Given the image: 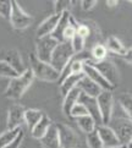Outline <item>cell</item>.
Returning a JSON list of instances; mask_svg holds the SVG:
<instances>
[{
	"mask_svg": "<svg viewBox=\"0 0 132 148\" xmlns=\"http://www.w3.org/2000/svg\"><path fill=\"white\" fill-rule=\"evenodd\" d=\"M60 16L61 15H56V14H53L51 16H49L48 18H45L43 22H40L38 28L36 31V36L37 38H43V37H47V36H50L54 29L56 27L57 22L60 20Z\"/></svg>",
	"mask_w": 132,
	"mask_h": 148,
	"instance_id": "cell-15",
	"label": "cell"
},
{
	"mask_svg": "<svg viewBox=\"0 0 132 148\" xmlns=\"http://www.w3.org/2000/svg\"><path fill=\"white\" fill-rule=\"evenodd\" d=\"M126 147H127V148H132V138L130 140V142L127 143V146H126Z\"/></svg>",
	"mask_w": 132,
	"mask_h": 148,
	"instance_id": "cell-39",
	"label": "cell"
},
{
	"mask_svg": "<svg viewBox=\"0 0 132 148\" xmlns=\"http://www.w3.org/2000/svg\"><path fill=\"white\" fill-rule=\"evenodd\" d=\"M77 87L80 88V91L83 94H86V96H88V97H92V98H97L99 94L102 93V88H100L99 86H97L93 81H91L87 76H84V75L81 78V81L78 82Z\"/></svg>",
	"mask_w": 132,
	"mask_h": 148,
	"instance_id": "cell-17",
	"label": "cell"
},
{
	"mask_svg": "<svg viewBox=\"0 0 132 148\" xmlns=\"http://www.w3.org/2000/svg\"><path fill=\"white\" fill-rule=\"evenodd\" d=\"M130 3H132V0H130Z\"/></svg>",
	"mask_w": 132,
	"mask_h": 148,
	"instance_id": "cell-41",
	"label": "cell"
},
{
	"mask_svg": "<svg viewBox=\"0 0 132 148\" xmlns=\"http://www.w3.org/2000/svg\"><path fill=\"white\" fill-rule=\"evenodd\" d=\"M71 43V47L73 51H75V54H81V53L84 50V45H86V39L80 37L78 34H75L73 36V38L70 40Z\"/></svg>",
	"mask_w": 132,
	"mask_h": 148,
	"instance_id": "cell-30",
	"label": "cell"
},
{
	"mask_svg": "<svg viewBox=\"0 0 132 148\" xmlns=\"http://www.w3.org/2000/svg\"><path fill=\"white\" fill-rule=\"evenodd\" d=\"M11 15V1L10 0H0V16L10 20Z\"/></svg>",
	"mask_w": 132,
	"mask_h": 148,
	"instance_id": "cell-31",
	"label": "cell"
},
{
	"mask_svg": "<svg viewBox=\"0 0 132 148\" xmlns=\"http://www.w3.org/2000/svg\"><path fill=\"white\" fill-rule=\"evenodd\" d=\"M59 44L57 42L51 38L50 36L43 37V38H37L36 42V56L38 58L40 61L50 64L51 55L54 53L56 45Z\"/></svg>",
	"mask_w": 132,
	"mask_h": 148,
	"instance_id": "cell-7",
	"label": "cell"
},
{
	"mask_svg": "<svg viewBox=\"0 0 132 148\" xmlns=\"http://www.w3.org/2000/svg\"><path fill=\"white\" fill-rule=\"evenodd\" d=\"M118 4H119L118 0H108V1H107V5L109 8H115Z\"/></svg>",
	"mask_w": 132,
	"mask_h": 148,
	"instance_id": "cell-38",
	"label": "cell"
},
{
	"mask_svg": "<svg viewBox=\"0 0 132 148\" xmlns=\"http://www.w3.org/2000/svg\"><path fill=\"white\" fill-rule=\"evenodd\" d=\"M118 100L120 107L124 109L126 116L132 121V93H121Z\"/></svg>",
	"mask_w": 132,
	"mask_h": 148,
	"instance_id": "cell-25",
	"label": "cell"
},
{
	"mask_svg": "<svg viewBox=\"0 0 132 148\" xmlns=\"http://www.w3.org/2000/svg\"><path fill=\"white\" fill-rule=\"evenodd\" d=\"M82 72H83L84 76H87L89 80L93 81L97 86H99L100 88H102V91H113V89L115 88L114 86H111V84L105 80L102 75H100V72L97 70L96 67H93L91 64H88L87 61H84L83 67H82Z\"/></svg>",
	"mask_w": 132,
	"mask_h": 148,
	"instance_id": "cell-10",
	"label": "cell"
},
{
	"mask_svg": "<svg viewBox=\"0 0 132 148\" xmlns=\"http://www.w3.org/2000/svg\"><path fill=\"white\" fill-rule=\"evenodd\" d=\"M82 77H83V72L82 73H71V75H68L65 80L60 83V91H61L62 96L65 97L71 89L77 87V84L81 81Z\"/></svg>",
	"mask_w": 132,
	"mask_h": 148,
	"instance_id": "cell-20",
	"label": "cell"
},
{
	"mask_svg": "<svg viewBox=\"0 0 132 148\" xmlns=\"http://www.w3.org/2000/svg\"><path fill=\"white\" fill-rule=\"evenodd\" d=\"M76 34H78L82 38L87 39L89 36H91V27L87 23H78L77 29H76Z\"/></svg>",
	"mask_w": 132,
	"mask_h": 148,
	"instance_id": "cell-34",
	"label": "cell"
},
{
	"mask_svg": "<svg viewBox=\"0 0 132 148\" xmlns=\"http://www.w3.org/2000/svg\"><path fill=\"white\" fill-rule=\"evenodd\" d=\"M56 129L61 148H78L81 146L80 136L72 127L65 124H56Z\"/></svg>",
	"mask_w": 132,
	"mask_h": 148,
	"instance_id": "cell-8",
	"label": "cell"
},
{
	"mask_svg": "<svg viewBox=\"0 0 132 148\" xmlns=\"http://www.w3.org/2000/svg\"><path fill=\"white\" fill-rule=\"evenodd\" d=\"M86 142H87V146L88 148H104L103 146V142L100 140V137L98 135V131L97 129L87 134V137H86Z\"/></svg>",
	"mask_w": 132,
	"mask_h": 148,
	"instance_id": "cell-28",
	"label": "cell"
},
{
	"mask_svg": "<svg viewBox=\"0 0 132 148\" xmlns=\"http://www.w3.org/2000/svg\"><path fill=\"white\" fill-rule=\"evenodd\" d=\"M22 142H23V130L20 132L18 136L11 142V143H9L8 146H5V147H3V148H20V146H21V143H22Z\"/></svg>",
	"mask_w": 132,
	"mask_h": 148,
	"instance_id": "cell-35",
	"label": "cell"
},
{
	"mask_svg": "<svg viewBox=\"0 0 132 148\" xmlns=\"http://www.w3.org/2000/svg\"><path fill=\"white\" fill-rule=\"evenodd\" d=\"M25 108L20 104H12L8 112V130L21 127L25 121Z\"/></svg>",
	"mask_w": 132,
	"mask_h": 148,
	"instance_id": "cell-12",
	"label": "cell"
},
{
	"mask_svg": "<svg viewBox=\"0 0 132 148\" xmlns=\"http://www.w3.org/2000/svg\"><path fill=\"white\" fill-rule=\"evenodd\" d=\"M97 4V0H82L81 1V8L83 11H89L92 10Z\"/></svg>",
	"mask_w": 132,
	"mask_h": 148,
	"instance_id": "cell-36",
	"label": "cell"
},
{
	"mask_svg": "<svg viewBox=\"0 0 132 148\" xmlns=\"http://www.w3.org/2000/svg\"><path fill=\"white\" fill-rule=\"evenodd\" d=\"M113 148H127V147H126V146H119V147H113Z\"/></svg>",
	"mask_w": 132,
	"mask_h": 148,
	"instance_id": "cell-40",
	"label": "cell"
},
{
	"mask_svg": "<svg viewBox=\"0 0 132 148\" xmlns=\"http://www.w3.org/2000/svg\"><path fill=\"white\" fill-rule=\"evenodd\" d=\"M97 131H98V135L100 137V140H102V142H103L104 148H113V147L122 146L120 143L116 134L109 127L108 125L97 126Z\"/></svg>",
	"mask_w": 132,
	"mask_h": 148,
	"instance_id": "cell-14",
	"label": "cell"
},
{
	"mask_svg": "<svg viewBox=\"0 0 132 148\" xmlns=\"http://www.w3.org/2000/svg\"><path fill=\"white\" fill-rule=\"evenodd\" d=\"M33 80H34L33 72L31 71V69H26V71L23 73H21L17 77L10 80L8 88L4 92V96L12 100L20 99L25 94V92L28 89V87L32 84Z\"/></svg>",
	"mask_w": 132,
	"mask_h": 148,
	"instance_id": "cell-1",
	"label": "cell"
},
{
	"mask_svg": "<svg viewBox=\"0 0 132 148\" xmlns=\"http://www.w3.org/2000/svg\"><path fill=\"white\" fill-rule=\"evenodd\" d=\"M88 64H91L93 67H96L97 70L100 72L105 80H107L111 86H114L115 88L118 87V84L121 80V76H120V72L118 70V67L114 64L113 61L104 59L102 61H92L91 59L86 60Z\"/></svg>",
	"mask_w": 132,
	"mask_h": 148,
	"instance_id": "cell-4",
	"label": "cell"
},
{
	"mask_svg": "<svg viewBox=\"0 0 132 148\" xmlns=\"http://www.w3.org/2000/svg\"><path fill=\"white\" fill-rule=\"evenodd\" d=\"M43 115L44 113L38 109H26L25 110V124L27 125L29 131L39 123L40 119L43 118Z\"/></svg>",
	"mask_w": 132,
	"mask_h": 148,
	"instance_id": "cell-22",
	"label": "cell"
},
{
	"mask_svg": "<svg viewBox=\"0 0 132 148\" xmlns=\"http://www.w3.org/2000/svg\"><path fill=\"white\" fill-rule=\"evenodd\" d=\"M97 103L99 107L103 125H108L113 118L114 109V97L111 91H102V93L97 97Z\"/></svg>",
	"mask_w": 132,
	"mask_h": 148,
	"instance_id": "cell-9",
	"label": "cell"
},
{
	"mask_svg": "<svg viewBox=\"0 0 132 148\" xmlns=\"http://www.w3.org/2000/svg\"><path fill=\"white\" fill-rule=\"evenodd\" d=\"M71 4H72V1H68V0H56V1H54L55 14L61 15L62 12L68 11V8H70Z\"/></svg>",
	"mask_w": 132,
	"mask_h": 148,
	"instance_id": "cell-32",
	"label": "cell"
},
{
	"mask_svg": "<svg viewBox=\"0 0 132 148\" xmlns=\"http://www.w3.org/2000/svg\"><path fill=\"white\" fill-rule=\"evenodd\" d=\"M0 60L8 62V64L18 73V75H21V73H23L26 71L22 58H21L20 53L16 49H9V50L0 51Z\"/></svg>",
	"mask_w": 132,
	"mask_h": 148,
	"instance_id": "cell-11",
	"label": "cell"
},
{
	"mask_svg": "<svg viewBox=\"0 0 132 148\" xmlns=\"http://www.w3.org/2000/svg\"><path fill=\"white\" fill-rule=\"evenodd\" d=\"M122 59L125 60V61H127L129 64H132V47L130 49H127L126 50V53H125V55L124 56H121Z\"/></svg>",
	"mask_w": 132,
	"mask_h": 148,
	"instance_id": "cell-37",
	"label": "cell"
},
{
	"mask_svg": "<svg viewBox=\"0 0 132 148\" xmlns=\"http://www.w3.org/2000/svg\"><path fill=\"white\" fill-rule=\"evenodd\" d=\"M76 123L84 134H89L97 129V124L96 121L92 119V116L89 115H84V116H81V118H77L76 119Z\"/></svg>",
	"mask_w": 132,
	"mask_h": 148,
	"instance_id": "cell-24",
	"label": "cell"
},
{
	"mask_svg": "<svg viewBox=\"0 0 132 148\" xmlns=\"http://www.w3.org/2000/svg\"><path fill=\"white\" fill-rule=\"evenodd\" d=\"M78 103H81V104L84 105V108H86L87 112H88V115L92 116V119L96 121L97 126L103 125L102 116H100V112H99V107H98V103H97V98L88 97V96H86V94H83L81 92Z\"/></svg>",
	"mask_w": 132,
	"mask_h": 148,
	"instance_id": "cell-13",
	"label": "cell"
},
{
	"mask_svg": "<svg viewBox=\"0 0 132 148\" xmlns=\"http://www.w3.org/2000/svg\"><path fill=\"white\" fill-rule=\"evenodd\" d=\"M17 76H18V73L15 71L8 62L0 60V77H8L11 80V78H15Z\"/></svg>",
	"mask_w": 132,
	"mask_h": 148,
	"instance_id": "cell-29",
	"label": "cell"
},
{
	"mask_svg": "<svg viewBox=\"0 0 132 148\" xmlns=\"http://www.w3.org/2000/svg\"><path fill=\"white\" fill-rule=\"evenodd\" d=\"M70 16H71V12H70V11L62 12L61 16H60L59 22H57L56 27H55V29H54V32L50 34L51 38H54V39L57 42V43H62V42H64L62 34H64L65 28L68 26V23H70Z\"/></svg>",
	"mask_w": 132,
	"mask_h": 148,
	"instance_id": "cell-18",
	"label": "cell"
},
{
	"mask_svg": "<svg viewBox=\"0 0 132 148\" xmlns=\"http://www.w3.org/2000/svg\"><path fill=\"white\" fill-rule=\"evenodd\" d=\"M105 47H107V49L109 51L114 53V54H118L120 56H124L126 50H127L124 47V44L121 43V40L115 36H110L109 37V38L107 39V44H105Z\"/></svg>",
	"mask_w": 132,
	"mask_h": 148,
	"instance_id": "cell-23",
	"label": "cell"
},
{
	"mask_svg": "<svg viewBox=\"0 0 132 148\" xmlns=\"http://www.w3.org/2000/svg\"><path fill=\"white\" fill-rule=\"evenodd\" d=\"M73 56H75V51L72 49L71 43L70 42H62V43H59L56 45L54 53H53L50 65L57 72H61Z\"/></svg>",
	"mask_w": 132,
	"mask_h": 148,
	"instance_id": "cell-3",
	"label": "cell"
},
{
	"mask_svg": "<svg viewBox=\"0 0 132 148\" xmlns=\"http://www.w3.org/2000/svg\"><path fill=\"white\" fill-rule=\"evenodd\" d=\"M84 115H88V112L87 109L84 108V105L81 104V103H77L73 105V108L71 109V113H70V118H81V116H84Z\"/></svg>",
	"mask_w": 132,
	"mask_h": 148,
	"instance_id": "cell-33",
	"label": "cell"
},
{
	"mask_svg": "<svg viewBox=\"0 0 132 148\" xmlns=\"http://www.w3.org/2000/svg\"><path fill=\"white\" fill-rule=\"evenodd\" d=\"M10 22L15 29H25L32 23V16L28 15L21 8V5L16 0L11 1V15H10Z\"/></svg>",
	"mask_w": 132,
	"mask_h": 148,
	"instance_id": "cell-6",
	"label": "cell"
},
{
	"mask_svg": "<svg viewBox=\"0 0 132 148\" xmlns=\"http://www.w3.org/2000/svg\"><path fill=\"white\" fill-rule=\"evenodd\" d=\"M80 96H81L80 88L75 87L64 97V102H62V112H64V114L66 116H68V118H70V113H71V109L73 108V105L78 103Z\"/></svg>",
	"mask_w": 132,
	"mask_h": 148,
	"instance_id": "cell-19",
	"label": "cell"
},
{
	"mask_svg": "<svg viewBox=\"0 0 132 148\" xmlns=\"http://www.w3.org/2000/svg\"><path fill=\"white\" fill-rule=\"evenodd\" d=\"M21 131H22V129L17 127V129L6 130L5 132H3V134L0 135V148H3L5 146H8L9 143H11V142L18 136V134Z\"/></svg>",
	"mask_w": 132,
	"mask_h": 148,
	"instance_id": "cell-26",
	"label": "cell"
},
{
	"mask_svg": "<svg viewBox=\"0 0 132 148\" xmlns=\"http://www.w3.org/2000/svg\"><path fill=\"white\" fill-rule=\"evenodd\" d=\"M29 65L33 76L47 82H57L60 78V72H57L50 64L40 61L36 54H29Z\"/></svg>",
	"mask_w": 132,
	"mask_h": 148,
	"instance_id": "cell-2",
	"label": "cell"
},
{
	"mask_svg": "<svg viewBox=\"0 0 132 148\" xmlns=\"http://www.w3.org/2000/svg\"><path fill=\"white\" fill-rule=\"evenodd\" d=\"M43 148H61L59 141V134H57L56 124H51L47 134L39 140Z\"/></svg>",
	"mask_w": 132,
	"mask_h": 148,
	"instance_id": "cell-16",
	"label": "cell"
},
{
	"mask_svg": "<svg viewBox=\"0 0 132 148\" xmlns=\"http://www.w3.org/2000/svg\"><path fill=\"white\" fill-rule=\"evenodd\" d=\"M51 124H53V123L50 121L49 116L44 114V115H43V118L40 119L39 123L37 124L32 130H31V134H32L33 138H36V140H40L42 137H43V136L47 134V131H48V129L50 127V125H51Z\"/></svg>",
	"mask_w": 132,
	"mask_h": 148,
	"instance_id": "cell-21",
	"label": "cell"
},
{
	"mask_svg": "<svg viewBox=\"0 0 132 148\" xmlns=\"http://www.w3.org/2000/svg\"><path fill=\"white\" fill-rule=\"evenodd\" d=\"M108 126L116 134L120 143L127 146L130 140L132 138V121L127 116H125V118H120V116L111 118Z\"/></svg>",
	"mask_w": 132,
	"mask_h": 148,
	"instance_id": "cell-5",
	"label": "cell"
},
{
	"mask_svg": "<svg viewBox=\"0 0 132 148\" xmlns=\"http://www.w3.org/2000/svg\"><path fill=\"white\" fill-rule=\"evenodd\" d=\"M108 54L107 47L102 43H97L92 47L91 50V59L92 61H102L105 59V56Z\"/></svg>",
	"mask_w": 132,
	"mask_h": 148,
	"instance_id": "cell-27",
	"label": "cell"
}]
</instances>
